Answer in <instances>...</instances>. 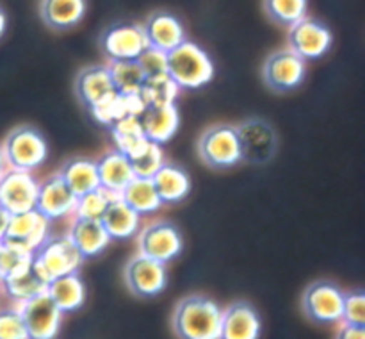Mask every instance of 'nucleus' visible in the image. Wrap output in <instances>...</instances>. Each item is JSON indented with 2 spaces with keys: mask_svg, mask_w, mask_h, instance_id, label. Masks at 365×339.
Here are the masks:
<instances>
[{
  "mask_svg": "<svg viewBox=\"0 0 365 339\" xmlns=\"http://www.w3.org/2000/svg\"><path fill=\"white\" fill-rule=\"evenodd\" d=\"M84 257L68 236H48L39 248L32 252V264L45 275L46 280L81 270Z\"/></svg>",
  "mask_w": 365,
  "mask_h": 339,
  "instance_id": "39448f33",
  "label": "nucleus"
},
{
  "mask_svg": "<svg viewBox=\"0 0 365 339\" xmlns=\"http://www.w3.org/2000/svg\"><path fill=\"white\" fill-rule=\"evenodd\" d=\"M307 77V61L294 50L284 49L273 52L262 68V79L274 93H289L298 89Z\"/></svg>",
  "mask_w": 365,
  "mask_h": 339,
  "instance_id": "0eeeda50",
  "label": "nucleus"
},
{
  "mask_svg": "<svg viewBox=\"0 0 365 339\" xmlns=\"http://www.w3.org/2000/svg\"><path fill=\"white\" fill-rule=\"evenodd\" d=\"M0 339H29L18 309L0 310Z\"/></svg>",
  "mask_w": 365,
  "mask_h": 339,
  "instance_id": "4c0bfd02",
  "label": "nucleus"
},
{
  "mask_svg": "<svg viewBox=\"0 0 365 339\" xmlns=\"http://www.w3.org/2000/svg\"><path fill=\"white\" fill-rule=\"evenodd\" d=\"M6 25H7V18L6 14H4V11L0 9V38H2V34L6 32Z\"/></svg>",
  "mask_w": 365,
  "mask_h": 339,
  "instance_id": "79ce46f5",
  "label": "nucleus"
},
{
  "mask_svg": "<svg viewBox=\"0 0 365 339\" xmlns=\"http://www.w3.org/2000/svg\"><path fill=\"white\" fill-rule=\"evenodd\" d=\"M114 195L102 188H96L93 191L84 193V195L77 196V203H75L73 214L75 218H88V220H102L103 213L109 207L110 200Z\"/></svg>",
  "mask_w": 365,
  "mask_h": 339,
  "instance_id": "72a5a7b5",
  "label": "nucleus"
},
{
  "mask_svg": "<svg viewBox=\"0 0 365 339\" xmlns=\"http://www.w3.org/2000/svg\"><path fill=\"white\" fill-rule=\"evenodd\" d=\"M303 310L319 325H337L342 321L344 291L335 282L317 280L303 293Z\"/></svg>",
  "mask_w": 365,
  "mask_h": 339,
  "instance_id": "6e6552de",
  "label": "nucleus"
},
{
  "mask_svg": "<svg viewBox=\"0 0 365 339\" xmlns=\"http://www.w3.org/2000/svg\"><path fill=\"white\" fill-rule=\"evenodd\" d=\"M135 61L139 63L146 79L166 75V52H160V50L153 49V46H148Z\"/></svg>",
  "mask_w": 365,
  "mask_h": 339,
  "instance_id": "58836bf2",
  "label": "nucleus"
},
{
  "mask_svg": "<svg viewBox=\"0 0 365 339\" xmlns=\"http://www.w3.org/2000/svg\"><path fill=\"white\" fill-rule=\"evenodd\" d=\"M335 339H365V327L364 325L341 323Z\"/></svg>",
  "mask_w": 365,
  "mask_h": 339,
  "instance_id": "ea45409f",
  "label": "nucleus"
},
{
  "mask_svg": "<svg viewBox=\"0 0 365 339\" xmlns=\"http://www.w3.org/2000/svg\"><path fill=\"white\" fill-rule=\"evenodd\" d=\"M0 284L6 289L7 296H9L11 300H14L16 303L31 300L38 295H43V293H46V288H48V280L45 278V275H43L32 263L31 266L25 268L24 271L6 278V280H2Z\"/></svg>",
  "mask_w": 365,
  "mask_h": 339,
  "instance_id": "cd10ccee",
  "label": "nucleus"
},
{
  "mask_svg": "<svg viewBox=\"0 0 365 339\" xmlns=\"http://www.w3.org/2000/svg\"><path fill=\"white\" fill-rule=\"evenodd\" d=\"M241 148V161L248 164H267L278 152V134L262 118H248L235 127Z\"/></svg>",
  "mask_w": 365,
  "mask_h": 339,
  "instance_id": "423d86ee",
  "label": "nucleus"
},
{
  "mask_svg": "<svg viewBox=\"0 0 365 339\" xmlns=\"http://www.w3.org/2000/svg\"><path fill=\"white\" fill-rule=\"evenodd\" d=\"M31 263L32 252L20 248V246L9 245V243H2V248H0V282L24 271L25 268L31 266Z\"/></svg>",
  "mask_w": 365,
  "mask_h": 339,
  "instance_id": "c9c22d12",
  "label": "nucleus"
},
{
  "mask_svg": "<svg viewBox=\"0 0 365 339\" xmlns=\"http://www.w3.org/2000/svg\"><path fill=\"white\" fill-rule=\"evenodd\" d=\"M221 314L223 309L212 298L191 295L177 303L171 325L178 339H220Z\"/></svg>",
  "mask_w": 365,
  "mask_h": 339,
  "instance_id": "f257e3e1",
  "label": "nucleus"
},
{
  "mask_svg": "<svg viewBox=\"0 0 365 339\" xmlns=\"http://www.w3.org/2000/svg\"><path fill=\"white\" fill-rule=\"evenodd\" d=\"M6 166L13 170L32 171L41 166L48 157V143L38 128L20 125L6 136L2 143Z\"/></svg>",
  "mask_w": 365,
  "mask_h": 339,
  "instance_id": "7ed1b4c3",
  "label": "nucleus"
},
{
  "mask_svg": "<svg viewBox=\"0 0 365 339\" xmlns=\"http://www.w3.org/2000/svg\"><path fill=\"white\" fill-rule=\"evenodd\" d=\"M68 238L71 239L82 257L100 255L109 246L113 239L109 238L100 220H88V218H73L68 231Z\"/></svg>",
  "mask_w": 365,
  "mask_h": 339,
  "instance_id": "4be33fe9",
  "label": "nucleus"
},
{
  "mask_svg": "<svg viewBox=\"0 0 365 339\" xmlns=\"http://www.w3.org/2000/svg\"><path fill=\"white\" fill-rule=\"evenodd\" d=\"M6 159H4V153H2V148H0V175L4 173V170H6Z\"/></svg>",
  "mask_w": 365,
  "mask_h": 339,
  "instance_id": "37998d69",
  "label": "nucleus"
},
{
  "mask_svg": "<svg viewBox=\"0 0 365 339\" xmlns=\"http://www.w3.org/2000/svg\"><path fill=\"white\" fill-rule=\"evenodd\" d=\"M9 216L11 214L7 213L6 209H2V207H0V241H2L4 234H6L7 223H9Z\"/></svg>",
  "mask_w": 365,
  "mask_h": 339,
  "instance_id": "a19ab883",
  "label": "nucleus"
},
{
  "mask_svg": "<svg viewBox=\"0 0 365 339\" xmlns=\"http://www.w3.org/2000/svg\"><path fill=\"white\" fill-rule=\"evenodd\" d=\"M110 77H113L114 88L120 95H139L146 75L143 74L138 61H114L109 63Z\"/></svg>",
  "mask_w": 365,
  "mask_h": 339,
  "instance_id": "c756f323",
  "label": "nucleus"
},
{
  "mask_svg": "<svg viewBox=\"0 0 365 339\" xmlns=\"http://www.w3.org/2000/svg\"><path fill=\"white\" fill-rule=\"evenodd\" d=\"M260 334L262 320L252 303L239 300L223 309L220 339H259Z\"/></svg>",
  "mask_w": 365,
  "mask_h": 339,
  "instance_id": "6ab92c4d",
  "label": "nucleus"
},
{
  "mask_svg": "<svg viewBox=\"0 0 365 339\" xmlns=\"http://www.w3.org/2000/svg\"><path fill=\"white\" fill-rule=\"evenodd\" d=\"M341 323L364 325L365 327V293L362 289H351V291L344 293Z\"/></svg>",
  "mask_w": 365,
  "mask_h": 339,
  "instance_id": "e433bc0d",
  "label": "nucleus"
},
{
  "mask_svg": "<svg viewBox=\"0 0 365 339\" xmlns=\"http://www.w3.org/2000/svg\"><path fill=\"white\" fill-rule=\"evenodd\" d=\"M57 173L63 177L68 188L77 196L100 188L96 161L89 159V157H71L70 161L64 163V166Z\"/></svg>",
  "mask_w": 365,
  "mask_h": 339,
  "instance_id": "bb28decb",
  "label": "nucleus"
},
{
  "mask_svg": "<svg viewBox=\"0 0 365 339\" xmlns=\"http://www.w3.org/2000/svg\"><path fill=\"white\" fill-rule=\"evenodd\" d=\"M27 328L29 339H56L63 323V313L46 293L16 303Z\"/></svg>",
  "mask_w": 365,
  "mask_h": 339,
  "instance_id": "1a4fd4ad",
  "label": "nucleus"
},
{
  "mask_svg": "<svg viewBox=\"0 0 365 339\" xmlns=\"http://www.w3.org/2000/svg\"><path fill=\"white\" fill-rule=\"evenodd\" d=\"M75 95L78 102L91 113L118 95L110 77L109 64H95L82 68L75 79Z\"/></svg>",
  "mask_w": 365,
  "mask_h": 339,
  "instance_id": "2eb2a0df",
  "label": "nucleus"
},
{
  "mask_svg": "<svg viewBox=\"0 0 365 339\" xmlns=\"http://www.w3.org/2000/svg\"><path fill=\"white\" fill-rule=\"evenodd\" d=\"M109 131L113 134L114 141H116L118 150L123 152L125 156H128L135 146L141 145L146 139L141 131V125H139V116L121 118L116 123L110 125Z\"/></svg>",
  "mask_w": 365,
  "mask_h": 339,
  "instance_id": "473e14b6",
  "label": "nucleus"
},
{
  "mask_svg": "<svg viewBox=\"0 0 365 339\" xmlns=\"http://www.w3.org/2000/svg\"><path fill=\"white\" fill-rule=\"evenodd\" d=\"M123 277L130 293L141 296V298H152V296L160 295L168 284L166 264L150 259L139 252L127 260Z\"/></svg>",
  "mask_w": 365,
  "mask_h": 339,
  "instance_id": "9b49d317",
  "label": "nucleus"
},
{
  "mask_svg": "<svg viewBox=\"0 0 365 339\" xmlns=\"http://www.w3.org/2000/svg\"><path fill=\"white\" fill-rule=\"evenodd\" d=\"M96 171H98L100 188L109 191L110 195L120 196L125 186L135 177L128 157L120 150H110L96 159Z\"/></svg>",
  "mask_w": 365,
  "mask_h": 339,
  "instance_id": "412c9836",
  "label": "nucleus"
},
{
  "mask_svg": "<svg viewBox=\"0 0 365 339\" xmlns=\"http://www.w3.org/2000/svg\"><path fill=\"white\" fill-rule=\"evenodd\" d=\"M100 49L103 56L114 61H135L146 49H148V39H146L145 29L139 24H118L107 29L100 38Z\"/></svg>",
  "mask_w": 365,
  "mask_h": 339,
  "instance_id": "f8f14e48",
  "label": "nucleus"
},
{
  "mask_svg": "<svg viewBox=\"0 0 365 339\" xmlns=\"http://www.w3.org/2000/svg\"><path fill=\"white\" fill-rule=\"evenodd\" d=\"M152 182L163 203H178L191 193V177L175 163L164 161L163 166L153 173Z\"/></svg>",
  "mask_w": 365,
  "mask_h": 339,
  "instance_id": "5701e85b",
  "label": "nucleus"
},
{
  "mask_svg": "<svg viewBox=\"0 0 365 339\" xmlns=\"http://www.w3.org/2000/svg\"><path fill=\"white\" fill-rule=\"evenodd\" d=\"M50 236V220H46L41 213L36 209L25 211L20 214H11L7 223L6 234L2 243L20 246V248L34 252L43 245Z\"/></svg>",
  "mask_w": 365,
  "mask_h": 339,
  "instance_id": "dca6fc26",
  "label": "nucleus"
},
{
  "mask_svg": "<svg viewBox=\"0 0 365 339\" xmlns=\"http://www.w3.org/2000/svg\"><path fill=\"white\" fill-rule=\"evenodd\" d=\"M334 43V34L323 21L305 16L289 27V49L305 61L323 57Z\"/></svg>",
  "mask_w": 365,
  "mask_h": 339,
  "instance_id": "ddd939ff",
  "label": "nucleus"
},
{
  "mask_svg": "<svg viewBox=\"0 0 365 339\" xmlns=\"http://www.w3.org/2000/svg\"><path fill=\"white\" fill-rule=\"evenodd\" d=\"M178 91H180L178 86L168 75H159V77L146 79L139 95H141L145 106H148V103L175 102Z\"/></svg>",
  "mask_w": 365,
  "mask_h": 339,
  "instance_id": "f704fd0d",
  "label": "nucleus"
},
{
  "mask_svg": "<svg viewBox=\"0 0 365 339\" xmlns=\"http://www.w3.org/2000/svg\"><path fill=\"white\" fill-rule=\"evenodd\" d=\"M166 75L178 89H198L212 81L214 63L202 46L185 39L166 54Z\"/></svg>",
  "mask_w": 365,
  "mask_h": 339,
  "instance_id": "f03ea898",
  "label": "nucleus"
},
{
  "mask_svg": "<svg viewBox=\"0 0 365 339\" xmlns=\"http://www.w3.org/2000/svg\"><path fill=\"white\" fill-rule=\"evenodd\" d=\"M120 198L123 200L128 207H132L139 216H141V214L155 213V211H159L160 207L164 206V203L160 202L159 195H157L152 178L145 177L132 178V181L125 186L123 191L120 193Z\"/></svg>",
  "mask_w": 365,
  "mask_h": 339,
  "instance_id": "c85d7f7f",
  "label": "nucleus"
},
{
  "mask_svg": "<svg viewBox=\"0 0 365 339\" xmlns=\"http://www.w3.org/2000/svg\"><path fill=\"white\" fill-rule=\"evenodd\" d=\"M264 9L278 25L291 27L309 16V0H264Z\"/></svg>",
  "mask_w": 365,
  "mask_h": 339,
  "instance_id": "2f4dec72",
  "label": "nucleus"
},
{
  "mask_svg": "<svg viewBox=\"0 0 365 339\" xmlns=\"http://www.w3.org/2000/svg\"><path fill=\"white\" fill-rule=\"evenodd\" d=\"M184 239L177 225L170 221H153L139 231L138 250L143 255L166 264L180 255Z\"/></svg>",
  "mask_w": 365,
  "mask_h": 339,
  "instance_id": "9d476101",
  "label": "nucleus"
},
{
  "mask_svg": "<svg viewBox=\"0 0 365 339\" xmlns=\"http://www.w3.org/2000/svg\"><path fill=\"white\" fill-rule=\"evenodd\" d=\"M0 248H2V241H0Z\"/></svg>",
  "mask_w": 365,
  "mask_h": 339,
  "instance_id": "c03bdc74",
  "label": "nucleus"
},
{
  "mask_svg": "<svg viewBox=\"0 0 365 339\" xmlns=\"http://www.w3.org/2000/svg\"><path fill=\"white\" fill-rule=\"evenodd\" d=\"M38 181L31 171L6 168L0 175V207L9 214H20L36 207Z\"/></svg>",
  "mask_w": 365,
  "mask_h": 339,
  "instance_id": "4468645a",
  "label": "nucleus"
},
{
  "mask_svg": "<svg viewBox=\"0 0 365 339\" xmlns=\"http://www.w3.org/2000/svg\"><path fill=\"white\" fill-rule=\"evenodd\" d=\"M46 295L53 300L61 313H73L84 305L86 300V285L81 278L78 271L73 273L61 275V277L52 278L46 288Z\"/></svg>",
  "mask_w": 365,
  "mask_h": 339,
  "instance_id": "b1692460",
  "label": "nucleus"
},
{
  "mask_svg": "<svg viewBox=\"0 0 365 339\" xmlns=\"http://www.w3.org/2000/svg\"><path fill=\"white\" fill-rule=\"evenodd\" d=\"M139 125L146 139L153 143L170 141L180 127V114L175 102L148 103L139 114Z\"/></svg>",
  "mask_w": 365,
  "mask_h": 339,
  "instance_id": "a211bd4d",
  "label": "nucleus"
},
{
  "mask_svg": "<svg viewBox=\"0 0 365 339\" xmlns=\"http://www.w3.org/2000/svg\"><path fill=\"white\" fill-rule=\"evenodd\" d=\"M77 195L68 188L59 173L46 177L43 182H38V196H36V207L46 220H61V218L73 214Z\"/></svg>",
  "mask_w": 365,
  "mask_h": 339,
  "instance_id": "f3484780",
  "label": "nucleus"
},
{
  "mask_svg": "<svg viewBox=\"0 0 365 339\" xmlns=\"http://www.w3.org/2000/svg\"><path fill=\"white\" fill-rule=\"evenodd\" d=\"M39 13L46 27L68 31L84 18L86 0H41Z\"/></svg>",
  "mask_w": 365,
  "mask_h": 339,
  "instance_id": "393cba45",
  "label": "nucleus"
},
{
  "mask_svg": "<svg viewBox=\"0 0 365 339\" xmlns=\"http://www.w3.org/2000/svg\"><path fill=\"white\" fill-rule=\"evenodd\" d=\"M143 29H145L146 39H148V46H153L160 52H171L182 41H185V31L182 21L175 14L164 13V11L150 14Z\"/></svg>",
  "mask_w": 365,
  "mask_h": 339,
  "instance_id": "aec40b11",
  "label": "nucleus"
},
{
  "mask_svg": "<svg viewBox=\"0 0 365 339\" xmlns=\"http://www.w3.org/2000/svg\"><path fill=\"white\" fill-rule=\"evenodd\" d=\"M203 164L212 170H228L241 163L237 132L234 125L220 123L205 128L196 143Z\"/></svg>",
  "mask_w": 365,
  "mask_h": 339,
  "instance_id": "20e7f679",
  "label": "nucleus"
},
{
  "mask_svg": "<svg viewBox=\"0 0 365 339\" xmlns=\"http://www.w3.org/2000/svg\"><path fill=\"white\" fill-rule=\"evenodd\" d=\"M127 157L128 161H130L135 177L152 178L153 173H155L164 163L163 145L150 141V139H145V141H143L141 145L135 146Z\"/></svg>",
  "mask_w": 365,
  "mask_h": 339,
  "instance_id": "7c9ffc66",
  "label": "nucleus"
},
{
  "mask_svg": "<svg viewBox=\"0 0 365 339\" xmlns=\"http://www.w3.org/2000/svg\"><path fill=\"white\" fill-rule=\"evenodd\" d=\"M100 221L110 239H130L139 231V214L132 207H128L120 196H114L110 200Z\"/></svg>",
  "mask_w": 365,
  "mask_h": 339,
  "instance_id": "a878e982",
  "label": "nucleus"
}]
</instances>
